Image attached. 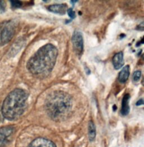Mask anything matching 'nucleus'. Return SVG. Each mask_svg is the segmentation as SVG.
Instances as JSON below:
<instances>
[{
  "label": "nucleus",
  "instance_id": "9",
  "mask_svg": "<svg viewBox=\"0 0 144 147\" xmlns=\"http://www.w3.org/2000/svg\"><path fill=\"white\" fill-rule=\"evenodd\" d=\"M123 53L121 52L117 53L113 58V65L115 69L119 70L124 65Z\"/></svg>",
  "mask_w": 144,
  "mask_h": 147
},
{
  "label": "nucleus",
  "instance_id": "11",
  "mask_svg": "<svg viewBox=\"0 0 144 147\" xmlns=\"http://www.w3.org/2000/svg\"><path fill=\"white\" fill-rule=\"evenodd\" d=\"M129 71H130V68L128 65H127L122 69L121 71L119 74V76H118V79L121 83H126L129 78V73H130Z\"/></svg>",
  "mask_w": 144,
  "mask_h": 147
},
{
  "label": "nucleus",
  "instance_id": "2",
  "mask_svg": "<svg viewBox=\"0 0 144 147\" xmlns=\"http://www.w3.org/2000/svg\"><path fill=\"white\" fill-rule=\"evenodd\" d=\"M71 96L66 92L57 91L48 95L45 101V109L50 117L56 121L65 119L72 110Z\"/></svg>",
  "mask_w": 144,
  "mask_h": 147
},
{
  "label": "nucleus",
  "instance_id": "16",
  "mask_svg": "<svg viewBox=\"0 0 144 147\" xmlns=\"http://www.w3.org/2000/svg\"><path fill=\"white\" fill-rule=\"evenodd\" d=\"M5 7H6V5L5 2L0 1V13H2L5 11Z\"/></svg>",
  "mask_w": 144,
  "mask_h": 147
},
{
  "label": "nucleus",
  "instance_id": "6",
  "mask_svg": "<svg viewBox=\"0 0 144 147\" xmlns=\"http://www.w3.org/2000/svg\"><path fill=\"white\" fill-rule=\"evenodd\" d=\"M15 131L13 126H5L0 128V147H5L10 140V138Z\"/></svg>",
  "mask_w": 144,
  "mask_h": 147
},
{
  "label": "nucleus",
  "instance_id": "12",
  "mask_svg": "<svg viewBox=\"0 0 144 147\" xmlns=\"http://www.w3.org/2000/svg\"><path fill=\"white\" fill-rule=\"evenodd\" d=\"M89 137L90 142H93L96 137V127L92 121H90L89 123Z\"/></svg>",
  "mask_w": 144,
  "mask_h": 147
},
{
  "label": "nucleus",
  "instance_id": "7",
  "mask_svg": "<svg viewBox=\"0 0 144 147\" xmlns=\"http://www.w3.org/2000/svg\"><path fill=\"white\" fill-rule=\"evenodd\" d=\"M27 147H56L52 141L43 138H38L33 140Z\"/></svg>",
  "mask_w": 144,
  "mask_h": 147
},
{
  "label": "nucleus",
  "instance_id": "17",
  "mask_svg": "<svg viewBox=\"0 0 144 147\" xmlns=\"http://www.w3.org/2000/svg\"><path fill=\"white\" fill-rule=\"evenodd\" d=\"M144 104V100L143 98L139 100L137 103H136V105L137 106H140V105H143Z\"/></svg>",
  "mask_w": 144,
  "mask_h": 147
},
{
  "label": "nucleus",
  "instance_id": "8",
  "mask_svg": "<svg viewBox=\"0 0 144 147\" xmlns=\"http://www.w3.org/2000/svg\"><path fill=\"white\" fill-rule=\"evenodd\" d=\"M48 9L50 11L59 14V15H64L68 10V6L67 4L61 3V4H55L50 5L48 7Z\"/></svg>",
  "mask_w": 144,
  "mask_h": 147
},
{
  "label": "nucleus",
  "instance_id": "18",
  "mask_svg": "<svg viewBox=\"0 0 144 147\" xmlns=\"http://www.w3.org/2000/svg\"><path fill=\"white\" fill-rule=\"evenodd\" d=\"M117 109V107H116V105H114L113 106V109L114 111H115Z\"/></svg>",
  "mask_w": 144,
  "mask_h": 147
},
{
  "label": "nucleus",
  "instance_id": "10",
  "mask_svg": "<svg viewBox=\"0 0 144 147\" xmlns=\"http://www.w3.org/2000/svg\"><path fill=\"white\" fill-rule=\"evenodd\" d=\"M131 98V96L129 95V94L127 93L126 94L123 99H122V108H121V113L122 114V115L123 116H126L128 114L129 112V102Z\"/></svg>",
  "mask_w": 144,
  "mask_h": 147
},
{
  "label": "nucleus",
  "instance_id": "13",
  "mask_svg": "<svg viewBox=\"0 0 144 147\" xmlns=\"http://www.w3.org/2000/svg\"><path fill=\"white\" fill-rule=\"evenodd\" d=\"M141 71H140V70L136 71L133 74V76H132L133 80L135 82H138L140 80V79L141 78Z\"/></svg>",
  "mask_w": 144,
  "mask_h": 147
},
{
  "label": "nucleus",
  "instance_id": "1",
  "mask_svg": "<svg viewBox=\"0 0 144 147\" xmlns=\"http://www.w3.org/2000/svg\"><path fill=\"white\" fill-rule=\"evenodd\" d=\"M57 55V48L51 44H47L40 48L31 57L27 68L34 76L45 78L52 71Z\"/></svg>",
  "mask_w": 144,
  "mask_h": 147
},
{
  "label": "nucleus",
  "instance_id": "4",
  "mask_svg": "<svg viewBox=\"0 0 144 147\" xmlns=\"http://www.w3.org/2000/svg\"><path fill=\"white\" fill-rule=\"evenodd\" d=\"M15 33V26L11 22L5 23L0 27V45L7 44Z\"/></svg>",
  "mask_w": 144,
  "mask_h": 147
},
{
  "label": "nucleus",
  "instance_id": "15",
  "mask_svg": "<svg viewBox=\"0 0 144 147\" xmlns=\"http://www.w3.org/2000/svg\"><path fill=\"white\" fill-rule=\"evenodd\" d=\"M67 12L68 13L69 17L72 19H73L75 18V13L72 8L68 9Z\"/></svg>",
  "mask_w": 144,
  "mask_h": 147
},
{
  "label": "nucleus",
  "instance_id": "14",
  "mask_svg": "<svg viewBox=\"0 0 144 147\" xmlns=\"http://www.w3.org/2000/svg\"><path fill=\"white\" fill-rule=\"evenodd\" d=\"M10 2L14 8H19L22 6V2L20 1H11Z\"/></svg>",
  "mask_w": 144,
  "mask_h": 147
},
{
  "label": "nucleus",
  "instance_id": "3",
  "mask_svg": "<svg viewBox=\"0 0 144 147\" xmlns=\"http://www.w3.org/2000/svg\"><path fill=\"white\" fill-rule=\"evenodd\" d=\"M28 95L22 89L17 88L6 97L2 106V114L4 118L14 121L20 118L27 107Z\"/></svg>",
  "mask_w": 144,
  "mask_h": 147
},
{
  "label": "nucleus",
  "instance_id": "5",
  "mask_svg": "<svg viewBox=\"0 0 144 147\" xmlns=\"http://www.w3.org/2000/svg\"><path fill=\"white\" fill-rule=\"evenodd\" d=\"M72 44L74 52L78 56L82 55L83 52V38L82 33L79 31H75L72 38Z\"/></svg>",
  "mask_w": 144,
  "mask_h": 147
}]
</instances>
